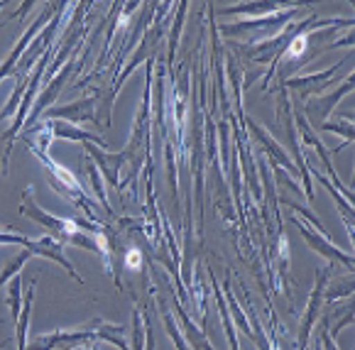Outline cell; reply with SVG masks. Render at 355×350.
<instances>
[{
	"label": "cell",
	"instance_id": "cell-1",
	"mask_svg": "<svg viewBox=\"0 0 355 350\" xmlns=\"http://www.w3.org/2000/svg\"><path fill=\"white\" fill-rule=\"evenodd\" d=\"M302 6H287L284 10L279 12H272L267 17H255V20H243V22H235V25H223L220 32L225 35H250L248 40H270L272 32H277L279 27H284Z\"/></svg>",
	"mask_w": 355,
	"mask_h": 350
},
{
	"label": "cell",
	"instance_id": "cell-2",
	"mask_svg": "<svg viewBox=\"0 0 355 350\" xmlns=\"http://www.w3.org/2000/svg\"><path fill=\"white\" fill-rule=\"evenodd\" d=\"M96 340V326L91 321L86 329L78 331H49L27 340L25 350H73L78 345H89Z\"/></svg>",
	"mask_w": 355,
	"mask_h": 350
},
{
	"label": "cell",
	"instance_id": "cell-3",
	"mask_svg": "<svg viewBox=\"0 0 355 350\" xmlns=\"http://www.w3.org/2000/svg\"><path fill=\"white\" fill-rule=\"evenodd\" d=\"M96 96H86L81 100H73V103H67V105H57V108H49L47 110V121H64V123H84V121H91L98 125V118H96Z\"/></svg>",
	"mask_w": 355,
	"mask_h": 350
},
{
	"label": "cell",
	"instance_id": "cell-4",
	"mask_svg": "<svg viewBox=\"0 0 355 350\" xmlns=\"http://www.w3.org/2000/svg\"><path fill=\"white\" fill-rule=\"evenodd\" d=\"M294 225L299 228V233H302V238L309 243V245L313 247V252H321V255L326 257V260L331 262H340V265L345 267V270H353V257L348 255V252L338 250V247L334 245V243L326 240V236H321V233H313L309 225H304L299 218H294Z\"/></svg>",
	"mask_w": 355,
	"mask_h": 350
},
{
	"label": "cell",
	"instance_id": "cell-5",
	"mask_svg": "<svg viewBox=\"0 0 355 350\" xmlns=\"http://www.w3.org/2000/svg\"><path fill=\"white\" fill-rule=\"evenodd\" d=\"M343 64L345 62L336 64V67L326 69V71H321V73H309V76H297V79H284V86H287V89H297L299 94H302V98L306 100L309 96H319L321 91L334 81V76L340 71Z\"/></svg>",
	"mask_w": 355,
	"mask_h": 350
},
{
	"label": "cell",
	"instance_id": "cell-6",
	"mask_svg": "<svg viewBox=\"0 0 355 350\" xmlns=\"http://www.w3.org/2000/svg\"><path fill=\"white\" fill-rule=\"evenodd\" d=\"M326 279H329V270H319V277H316V287H313V294L309 299V306H306V314L302 319V326H299V350H306L309 343V331H311L313 319L319 316V306H321V299H324V287H326Z\"/></svg>",
	"mask_w": 355,
	"mask_h": 350
},
{
	"label": "cell",
	"instance_id": "cell-7",
	"mask_svg": "<svg viewBox=\"0 0 355 350\" xmlns=\"http://www.w3.org/2000/svg\"><path fill=\"white\" fill-rule=\"evenodd\" d=\"M52 10H54V6H49L47 10H44V15H42V17H37V20L32 22L30 27H27V32H25V35H22V40L15 44V47H12L10 57H8V59H6V64H3V67H0V79H6L8 73H10L12 69H15L17 59H20L22 54H25V47H27V44H32V40H35V35H37V32H40V30H44V25H47V22H49L47 17H49V12H52Z\"/></svg>",
	"mask_w": 355,
	"mask_h": 350
},
{
	"label": "cell",
	"instance_id": "cell-8",
	"mask_svg": "<svg viewBox=\"0 0 355 350\" xmlns=\"http://www.w3.org/2000/svg\"><path fill=\"white\" fill-rule=\"evenodd\" d=\"M84 147L91 157L98 162V167H101V172L105 174V179H108L115 189L121 186V182H118V169H121V164L125 162V155H105V152H98V145H91V142H84Z\"/></svg>",
	"mask_w": 355,
	"mask_h": 350
},
{
	"label": "cell",
	"instance_id": "cell-9",
	"mask_svg": "<svg viewBox=\"0 0 355 350\" xmlns=\"http://www.w3.org/2000/svg\"><path fill=\"white\" fill-rule=\"evenodd\" d=\"M52 125V137H59V140H69V142H91V145H98V147H108V142L98 135H91V132L78 130L76 125L71 123H64V121H49Z\"/></svg>",
	"mask_w": 355,
	"mask_h": 350
},
{
	"label": "cell",
	"instance_id": "cell-10",
	"mask_svg": "<svg viewBox=\"0 0 355 350\" xmlns=\"http://www.w3.org/2000/svg\"><path fill=\"white\" fill-rule=\"evenodd\" d=\"M350 89H353V79H345L336 94H331V96H313V100H309V103H306V113L309 115L316 113L319 118H326V115H331L334 105L338 103V100L343 98V96L348 94Z\"/></svg>",
	"mask_w": 355,
	"mask_h": 350
},
{
	"label": "cell",
	"instance_id": "cell-11",
	"mask_svg": "<svg viewBox=\"0 0 355 350\" xmlns=\"http://www.w3.org/2000/svg\"><path fill=\"white\" fill-rule=\"evenodd\" d=\"M73 71V62H69L67 67L62 69V73H59L57 79L52 81V84L47 86V91H44L42 96H40V100H37V105H35V110H32V121L30 123H35V121H40V115L44 113V108L47 105H52L54 103V98H57V94L64 89V84H67V76Z\"/></svg>",
	"mask_w": 355,
	"mask_h": 350
},
{
	"label": "cell",
	"instance_id": "cell-12",
	"mask_svg": "<svg viewBox=\"0 0 355 350\" xmlns=\"http://www.w3.org/2000/svg\"><path fill=\"white\" fill-rule=\"evenodd\" d=\"M174 306H177V316L182 319V329H184V333H187L189 345H191L193 350H214V348H211V343H209V338H206L204 331L196 329V326H193L191 321H189L187 311H184V308L179 306L177 301H174Z\"/></svg>",
	"mask_w": 355,
	"mask_h": 350
},
{
	"label": "cell",
	"instance_id": "cell-13",
	"mask_svg": "<svg viewBox=\"0 0 355 350\" xmlns=\"http://www.w3.org/2000/svg\"><path fill=\"white\" fill-rule=\"evenodd\" d=\"M35 287H37V279H32L27 284V294H25V306L20 311V321L15 324V331H17V350H25L27 348V326H30V308H32V301H35Z\"/></svg>",
	"mask_w": 355,
	"mask_h": 350
},
{
	"label": "cell",
	"instance_id": "cell-14",
	"mask_svg": "<svg viewBox=\"0 0 355 350\" xmlns=\"http://www.w3.org/2000/svg\"><path fill=\"white\" fill-rule=\"evenodd\" d=\"M250 128H252V132H255V137H257V140H260L262 145L267 147V152H270V155H272V159H277V164H282V167L287 169L289 174H297V172H299V169H297V164H294L292 159H289L287 155H284V150L277 145V142H272L270 137H267V132L262 130L260 125H250Z\"/></svg>",
	"mask_w": 355,
	"mask_h": 350
},
{
	"label": "cell",
	"instance_id": "cell-15",
	"mask_svg": "<svg viewBox=\"0 0 355 350\" xmlns=\"http://www.w3.org/2000/svg\"><path fill=\"white\" fill-rule=\"evenodd\" d=\"M96 326V340H108V343L118 345L121 350H128V343H125V326H113V324H105V321L96 319L94 321Z\"/></svg>",
	"mask_w": 355,
	"mask_h": 350
},
{
	"label": "cell",
	"instance_id": "cell-16",
	"mask_svg": "<svg viewBox=\"0 0 355 350\" xmlns=\"http://www.w3.org/2000/svg\"><path fill=\"white\" fill-rule=\"evenodd\" d=\"M287 6L282 3H241V6L225 8L223 15H255V12H279Z\"/></svg>",
	"mask_w": 355,
	"mask_h": 350
},
{
	"label": "cell",
	"instance_id": "cell-17",
	"mask_svg": "<svg viewBox=\"0 0 355 350\" xmlns=\"http://www.w3.org/2000/svg\"><path fill=\"white\" fill-rule=\"evenodd\" d=\"M20 297H22V282H20V274L10 279V289H8V306H10V316L12 321H20Z\"/></svg>",
	"mask_w": 355,
	"mask_h": 350
},
{
	"label": "cell",
	"instance_id": "cell-18",
	"mask_svg": "<svg viewBox=\"0 0 355 350\" xmlns=\"http://www.w3.org/2000/svg\"><path fill=\"white\" fill-rule=\"evenodd\" d=\"M30 257H32V252H30V250H22L20 255L15 257V260L8 262L6 270H3V274H0V287H6V284L10 282V279L15 277V274H20V270L25 267V262L30 260Z\"/></svg>",
	"mask_w": 355,
	"mask_h": 350
},
{
	"label": "cell",
	"instance_id": "cell-19",
	"mask_svg": "<svg viewBox=\"0 0 355 350\" xmlns=\"http://www.w3.org/2000/svg\"><path fill=\"white\" fill-rule=\"evenodd\" d=\"M321 130L336 132V135H343L345 137V145H348V142H353V121H350L348 115H343L340 121H334V123L326 121L324 125H321Z\"/></svg>",
	"mask_w": 355,
	"mask_h": 350
},
{
	"label": "cell",
	"instance_id": "cell-20",
	"mask_svg": "<svg viewBox=\"0 0 355 350\" xmlns=\"http://www.w3.org/2000/svg\"><path fill=\"white\" fill-rule=\"evenodd\" d=\"M350 292H353V274H345L343 279L331 284L329 292H324V297L329 299V301H334V299H340V297H350Z\"/></svg>",
	"mask_w": 355,
	"mask_h": 350
},
{
	"label": "cell",
	"instance_id": "cell-21",
	"mask_svg": "<svg viewBox=\"0 0 355 350\" xmlns=\"http://www.w3.org/2000/svg\"><path fill=\"white\" fill-rule=\"evenodd\" d=\"M162 319H164V326H167V333L172 335V340H174V343H177V350H189L187 340L182 338V333H179L177 324H174V316H172V311H169V308L164 306V304H162Z\"/></svg>",
	"mask_w": 355,
	"mask_h": 350
},
{
	"label": "cell",
	"instance_id": "cell-22",
	"mask_svg": "<svg viewBox=\"0 0 355 350\" xmlns=\"http://www.w3.org/2000/svg\"><path fill=\"white\" fill-rule=\"evenodd\" d=\"M86 167H89L91 182H94V191H96V196H98L101 206H103V209H105V211H108V213H110L108 199H105V193H103V186H101V177H98V169H96V164H94V159H91V157H86Z\"/></svg>",
	"mask_w": 355,
	"mask_h": 350
},
{
	"label": "cell",
	"instance_id": "cell-23",
	"mask_svg": "<svg viewBox=\"0 0 355 350\" xmlns=\"http://www.w3.org/2000/svg\"><path fill=\"white\" fill-rule=\"evenodd\" d=\"M128 267H140V252L137 250L128 252Z\"/></svg>",
	"mask_w": 355,
	"mask_h": 350
},
{
	"label": "cell",
	"instance_id": "cell-24",
	"mask_svg": "<svg viewBox=\"0 0 355 350\" xmlns=\"http://www.w3.org/2000/svg\"><path fill=\"white\" fill-rule=\"evenodd\" d=\"M0 10H3V6H0Z\"/></svg>",
	"mask_w": 355,
	"mask_h": 350
}]
</instances>
